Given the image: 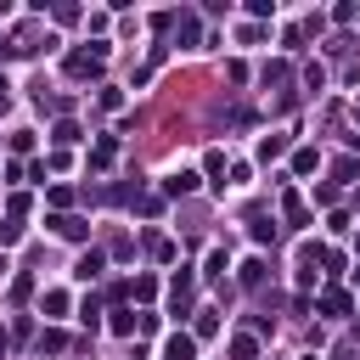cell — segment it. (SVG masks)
Listing matches in <instances>:
<instances>
[{
	"instance_id": "6da1fadb",
	"label": "cell",
	"mask_w": 360,
	"mask_h": 360,
	"mask_svg": "<svg viewBox=\"0 0 360 360\" xmlns=\"http://www.w3.org/2000/svg\"><path fill=\"white\" fill-rule=\"evenodd\" d=\"M101 68H107V45H96V51H73V56H68V73H73V79H96Z\"/></svg>"
},
{
	"instance_id": "7a4b0ae2",
	"label": "cell",
	"mask_w": 360,
	"mask_h": 360,
	"mask_svg": "<svg viewBox=\"0 0 360 360\" xmlns=\"http://www.w3.org/2000/svg\"><path fill=\"white\" fill-rule=\"evenodd\" d=\"M191 298H197V276L180 270V276L169 281V309H174V315H191Z\"/></svg>"
},
{
	"instance_id": "3957f363",
	"label": "cell",
	"mask_w": 360,
	"mask_h": 360,
	"mask_svg": "<svg viewBox=\"0 0 360 360\" xmlns=\"http://www.w3.org/2000/svg\"><path fill=\"white\" fill-rule=\"evenodd\" d=\"M51 231H56V236H68V242H84V236H90V225H84L79 214H56V219H51Z\"/></svg>"
},
{
	"instance_id": "277c9868",
	"label": "cell",
	"mask_w": 360,
	"mask_h": 360,
	"mask_svg": "<svg viewBox=\"0 0 360 360\" xmlns=\"http://www.w3.org/2000/svg\"><path fill=\"white\" fill-rule=\"evenodd\" d=\"M231 360H259V338L253 332H236L231 338Z\"/></svg>"
},
{
	"instance_id": "5b68a950",
	"label": "cell",
	"mask_w": 360,
	"mask_h": 360,
	"mask_svg": "<svg viewBox=\"0 0 360 360\" xmlns=\"http://www.w3.org/2000/svg\"><path fill=\"white\" fill-rule=\"evenodd\" d=\"M191 354H197V343H191L186 332H174V338L163 343V360H191Z\"/></svg>"
},
{
	"instance_id": "8992f818",
	"label": "cell",
	"mask_w": 360,
	"mask_h": 360,
	"mask_svg": "<svg viewBox=\"0 0 360 360\" xmlns=\"http://www.w3.org/2000/svg\"><path fill=\"white\" fill-rule=\"evenodd\" d=\"M186 191H197V174H186V169H180V174H169V180H163V197H186Z\"/></svg>"
},
{
	"instance_id": "52a82bcc",
	"label": "cell",
	"mask_w": 360,
	"mask_h": 360,
	"mask_svg": "<svg viewBox=\"0 0 360 360\" xmlns=\"http://www.w3.org/2000/svg\"><path fill=\"white\" fill-rule=\"evenodd\" d=\"M248 231H253V242H259V248H264V242H276V219H270V214H253V219H248Z\"/></svg>"
},
{
	"instance_id": "ba28073f",
	"label": "cell",
	"mask_w": 360,
	"mask_h": 360,
	"mask_svg": "<svg viewBox=\"0 0 360 360\" xmlns=\"http://www.w3.org/2000/svg\"><path fill=\"white\" fill-rule=\"evenodd\" d=\"M174 34H180V45H197V11H180L174 17Z\"/></svg>"
},
{
	"instance_id": "9c48e42d",
	"label": "cell",
	"mask_w": 360,
	"mask_h": 360,
	"mask_svg": "<svg viewBox=\"0 0 360 360\" xmlns=\"http://www.w3.org/2000/svg\"><path fill=\"white\" fill-rule=\"evenodd\" d=\"M321 309H326V315H349V292L326 287V292H321Z\"/></svg>"
},
{
	"instance_id": "30bf717a",
	"label": "cell",
	"mask_w": 360,
	"mask_h": 360,
	"mask_svg": "<svg viewBox=\"0 0 360 360\" xmlns=\"http://www.w3.org/2000/svg\"><path fill=\"white\" fill-rule=\"evenodd\" d=\"M73 276H79V281H96V276H101V253L90 248V253L79 259V270H73Z\"/></svg>"
},
{
	"instance_id": "8fae6325",
	"label": "cell",
	"mask_w": 360,
	"mask_h": 360,
	"mask_svg": "<svg viewBox=\"0 0 360 360\" xmlns=\"http://www.w3.org/2000/svg\"><path fill=\"white\" fill-rule=\"evenodd\" d=\"M112 332H118V338L141 332V315H129V309H112Z\"/></svg>"
},
{
	"instance_id": "7c38bea8",
	"label": "cell",
	"mask_w": 360,
	"mask_h": 360,
	"mask_svg": "<svg viewBox=\"0 0 360 360\" xmlns=\"http://www.w3.org/2000/svg\"><path fill=\"white\" fill-rule=\"evenodd\" d=\"M51 135H56V146H73V141H79V124H73V118H62Z\"/></svg>"
},
{
	"instance_id": "4fadbf2b",
	"label": "cell",
	"mask_w": 360,
	"mask_h": 360,
	"mask_svg": "<svg viewBox=\"0 0 360 360\" xmlns=\"http://www.w3.org/2000/svg\"><path fill=\"white\" fill-rule=\"evenodd\" d=\"M281 152H287V141H281V135H264V141H259V158H264V163H270V158H281Z\"/></svg>"
},
{
	"instance_id": "5bb4252c",
	"label": "cell",
	"mask_w": 360,
	"mask_h": 360,
	"mask_svg": "<svg viewBox=\"0 0 360 360\" xmlns=\"http://www.w3.org/2000/svg\"><path fill=\"white\" fill-rule=\"evenodd\" d=\"M112 152H118L112 141H96V152H90V169H107V163H112Z\"/></svg>"
},
{
	"instance_id": "9a60e30c",
	"label": "cell",
	"mask_w": 360,
	"mask_h": 360,
	"mask_svg": "<svg viewBox=\"0 0 360 360\" xmlns=\"http://www.w3.org/2000/svg\"><path fill=\"white\" fill-rule=\"evenodd\" d=\"M219 332V315L214 309H197V338H214Z\"/></svg>"
},
{
	"instance_id": "2e32d148",
	"label": "cell",
	"mask_w": 360,
	"mask_h": 360,
	"mask_svg": "<svg viewBox=\"0 0 360 360\" xmlns=\"http://www.w3.org/2000/svg\"><path fill=\"white\" fill-rule=\"evenodd\" d=\"M281 208H287V219H292V225H304V219H309V208H304V197H287Z\"/></svg>"
},
{
	"instance_id": "e0dca14e",
	"label": "cell",
	"mask_w": 360,
	"mask_h": 360,
	"mask_svg": "<svg viewBox=\"0 0 360 360\" xmlns=\"http://www.w3.org/2000/svg\"><path fill=\"white\" fill-rule=\"evenodd\" d=\"M259 281H264V264L248 259V264H242V287H259Z\"/></svg>"
},
{
	"instance_id": "ac0fdd59",
	"label": "cell",
	"mask_w": 360,
	"mask_h": 360,
	"mask_svg": "<svg viewBox=\"0 0 360 360\" xmlns=\"http://www.w3.org/2000/svg\"><path fill=\"white\" fill-rule=\"evenodd\" d=\"M225 264H231V259H225V248H214V253H208V270H202V276H225Z\"/></svg>"
},
{
	"instance_id": "d6986e66",
	"label": "cell",
	"mask_w": 360,
	"mask_h": 360,
	"mask_svg": "<svg viewBox=\"0 0 360 360\" xmlns=\"http://www.w3.org/2000/svg\"><path fill=\"white\" fill-rule=\"evenodd\" d=\"M17 236H22V225H17V219H6V225H0V248H11Z\"/></svg>"
},
{
	"instance_id": "ffe728a7",
	"label": "cell",
	"mask_w": 360,
	"mask_h": 360,
	"mask_svg": "<svg viewBox=\"0 0 360 360\" xmlns=\"http://www.w3.org/2000/svg\"><path fill=\"white\" fill-rule=\"evenodd\" d=\"M152 259H163V264H169V259H174V242H163V236H152Z\"/></svg>"
},
{
	"instance_id": "44dd1931",
	"label": "cell",
	"mask_w": 360,
	"mask_h": 360,
	"mask_svg": "<svg viewBox=\"0 0 360 360\" xmlns=\"http://www.w3.org/2000/svg\"><path fill=\"white\" fill-rule=\"evenodd\" d=\"M28 292H34V276H17V281H11V298H17V304H22V298H28Z\"/></svg>"
},
{
	"instance_id": "7402d4cb",
	"label": "cell",
	"mask_w": 360,
	"mask_h": 360,
	"mask_svg": "<svg viewBox=\"0 0 360 360\" xmlns=\"http://www.w3.org/2000/svg\"><path fill=\"white\" fill-rule=\"evenodd\" d=\"M6 107H11V84L0 79V112H6Z\"/></svg>"
},
{
	"instance_id": "603a6c76",
	"label": "cell",
	"mask_w": 360,
	"mask_h": 360,
	"mask_svg": "<svg viewBox=\"0 0 360 360\" xmlns=\"http://www.w3.org/2000/svg\"><path fill=\"white\" fill-rule=\"evenodd\" d=\"M0 276H6V253H0Z\"/></svg>"
}]
</instances>
